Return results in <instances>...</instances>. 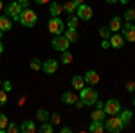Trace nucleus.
Here are the masks:
<instances>
[{
	"label": "nucleus",
	"instance_id": "nucleus-1",
	"mask_svg": "<svg viewBox=\"0 0 135 133\" xmlns=\"http://www.w3.org/2000/svg\"><path fill=\"white\" fill-rule=\"evenodd\" d=\"M18 22H20L23 27H34L36 23H38V14L34 13L32 9H22V13H20V16H18Z\"/></svg>",
	"mask_w": 135,
	"mask_h": 133
},
{
	"label": "nucleus",
	"instance_id": "nucleus-2",
	"mask_svg": "<svg viewBox=\"0 0 135 133\" xmlns=\"http://www.w3.org/2000/svg\"><path fill=\"white\" fill-rule=\"evenodd\" d=\"M79 99L83 101L85 106H92V104H95V101H97V92L94 90V88H90V86H86V88H81L79 90Z\"/></svg>",
	"mask_w": 135,
	"mask_h": 133
},
{
	"label": "nucleus",
	"instance_id": "nucleus-3",
	"mask_svg": "<svg viewBox=\"0 0 135 133\" xmlns=\"http://www.w3.org/2000/svg\"><path fill=\"white\" fill-rule=\"evenodd\" d=\"M123 128H124V124L121 121V117L112 115L108 121H104V130L110 133H119V131H123Z\"/></svg>",
	"mask_w": 135,
	"mask_h": 133
},
{
	"label": "nucleus",
	"instance_id": "nucleus-4",
	"mask_svg": "<svg viewBox=\"0 0 135 133\" xmlns=\"http://www.w3.org/2000/svg\"><path fill=\"white\" fill-rule=\"evenodd\" d=\"M47 29H49V32L51 34H63V31H65V23H63V20H60V16H52L51 20H49V25H47Z\"/></svg>",
	"mask_w": 135,
	"mask_h": 133
},
{
	"label": "nucleus",
	"instance_id": "nucleus-5",
	"mask_svg": "<svg viewBox=\"0 0 135 133\" xmlns=\"http://www.w3.org/2000/svg\"><path fill=\"white\" fill-rule=\"evenodd\" d=\"M69 45H70V41L65 38V34H58V36L52 38V49H54V51L65 52L69 49Z\"/></svg>",
	"mask_w": 135,
	"mask_h": 133
},
{
	"label": "nucleus",
	"instance_id": "nucleus-6",
	"mask_svg": "<svg viewBox=\"0 0 135 133\" xmlns=\"http://www.w3.org/2000/svg\"><path fill=\"white\" fill-rule=\"evenodd\" d=\"M76 13H78V18H79V20H85V22L92 20V16H94V9L90 6H86V4H79L78 9H76Z\"/></svg>",
	"mask_w": 135,
	"mask_h": 133
},
{
	"label": "nucleus",
	"instance_id": "nucleus-7",
	"mask_svg": "<svg viewBox=\"0 0 135 133\" xmlns=\"http://www.w3.org/2000/svg\"><path fill=\"white\" fill-rule=\"evenodd\" d=\"M20 13H22L20 2H11L9 6H6V14H7L9 18H13V20H18Z\"/></svg>",
	"mask_w": 135,
	"mask_h": 133
},
{
	"label": "nucleus",
	"instance_id": "nucleus-8",
	"mask_svg": "<svg viewBox=\"0 0 135 133\" xmlns=\"http://www.w3.org/2000/svg\"><path fill=\"white\" fill-rule=\"evenodd\" d=\"M103 110H104V113H108V115H115V113L121 112V102L117 101V99H110V101L104 102Z\"/></svg>",
	"mask_w": 135,
	"mask_h": 133
},
{
	"label": "nucleus",
	"instance_id": "nucleus-9",
	"mask_svg": "<svg viewBox=\"0 0 135 133\" xmlns=\"http://www.w3.org/2000/svg\"><path fill=\"white\" fill-rule=\"evenodd\" d=\"M121 31H123V36H124L126 41H135V23L126 22L124 25L121 27Z\"/></svg>",
	"mask_w": 135,
	"mask_h": 133
},
{
	"label": "nucleus",
	"instance_id": "nucleus-10",
	"mask_svg": "<svg viewBox=\"0 0 135 133\" xmlns=\"http://www.w3.org/2000/svg\"><path fill=\"white\" fill-rule=\"evenodd\" d=\"M110 41V47H114V49H121L123 45H124V36L123 34H119V32H112V36L108 38Z\"/></svg>",
	"mask_w": 135,
	"mask_h": 133
},
{
	"label": "nucleus",
	"instance_id": "nucleus-11",
	"mask_svg": "<svg viewBox=\"0 0 135 133\" xmlns=\"http://www.w3.org/2000/svg\"><path fill=\"white\" fill-rule=\"evenodd\" d=\"M42 68H43V72L45 74H54V72L58 70V61L56 60H47V61H43L42 63Z\"/></svg>",
	"mask_w": 135,
	"mask_h": 133
},
{
	"label": "nucleus",
	"instance_id": "nucleus-12",
	"mask_svg": "<svg viewBox=\"0 0 135 133\" xmlns=\"http://www.w3.org/2000/svg\"><path fill=\"white\" fill-rule=\"evenodd\" d=\"M83 77H85V81L90 83V85H97V83H99V74L95 70H86Z\"/></svg>",
	"mask_w": 135,
	"mask_h": 133
},
{
	"label": "nucleus",
	"instance_id": "nucleus-13",
	"mask_svg": "<svg viewBox=\"0 0 135 133\" xmlns=\"http://www.w3.org/2000/svg\"><path fill=\"white\" fill-rule=\"evenodd\" d=\"M11 27H13V22L7 14H0V29L6 32V31H11Z\"/></svg>",
	"mask_w": 135,
	"mask_h": 133
},
{
	"label": "nucleus",
	"instance_id": "nucleus-14",
	"mask_svg": "<svg viewBox=\"0 0 135 133\" xmlns=\"http://www.w3.org/2000/svg\"><path fill=\"white\" fill-rule=\"evenodd\" d=\"M88 131H90V133H103L104 131L103 121H92V124L88 126Z\"/></svg>",
	"mask_w": 135,
	"mask_h": 133
},
{
	"label": "nucleus",
	"instance_id": "nucleus-15",
	"mask_svg": "<svg viewBox=\"0 0 135 133\" xmlns=\"http://www.w3.org/2000/svg\"><path fill=\"white\" fill-rule=\"evenodd\" d=\"M121 27H123V22H121V18H119V16H114V18L110 20L108 29H110L112 32H119V31H121Z\"/></svg>",
	"mask_w": 135,
	"mask_h": 133
},
{
	"label": "nucleus",
	"instance_id": "nucleus-16",
	"mask_svg": "<svg viewBox=\"0 0 135 133\" xmlns=\"http://www.w3.org/2000/svg\"><path fill=\"white\" fill-rule=\"evenodd\" d=\"M61 101L65 102V104H76V101H78V97H76V93L74 92H63V95H61Z\"/></svg>",
	"mask_w": 135,
	"mask_h": 133
},
{
	"label": "nucleus",
	"instance_id": "nucleus-17",
	"mask_svg": "<svg viewBox=\"0 0 135 133\" xmlns=\"http://www.w3.org/2000/svg\"><path fill=\"white\" fill-rule=\"evenodd\" d=\"M20 131L22 133H34L36 131V126H34L32 121H23L22 126H20Z\"/></svg>",
	"mask_w": 135,
	"mask_h": 133
},
{
	"label": "nucleus",
	"instance_id": "nucleus-18",
	"mask_svg": "<svg viewBox=\"0 0 135 133\" xmlns=\"http://www.w3.org/2000/svg\"><path fill=\"white\" fill-rule=\"evenodd\" d=\"M72 86H74V90L79 92V90L85 86V77L83 76H74L72 77Z\"/></svg>",
	"mask_w": 135,
	"mask_h": 133
},
{
	"label": "nucleus",
	"instance_id": "nucleus-19",
	"mask_svg": "<svg viewBox=\"0 0 135 133\" xmlns=\"http://www.w3.org/2000/svg\"><path fill=\"white\" fill-rule=\"evenodd\" d=\"M49 11H51V16H60V14L63 13V6H60V4L54 0V2L51 4V9Z\"/></svg>",
	"mask_w": 135,
	"mask_h": 133
},
{
	"label": "nucleus",
	"instance_id": "nucleus-20",
	"mask_svg": "<svg viewBox=\"0 0 135 133\" xmlns=\"http://www.w3.org/2000/svg\"><path fill=\"white\" fill-rule=\"evenodd\" d=\"M36 119H38L40 122H47V121L51 119V113L42 108V110H38V112H36Z\"/></svg>",
	"mask_w": 135,
	"mask_h": 133
},
{
	"label": "nucleus",
	"instance_id": "nucleus-21",
	"mask_svg": "<svg viewBox=\"0 0 135 133\" xmlns=\"http://www.w3.org/2000/svg\"><path fill=\"white\" fill-rule=\"evenodd\" d=\"M121 113V115H119V117H121V121H123V124H130V121H132V117H133V113L130 112V110H123V112H119Z\"/></svg>",
	"mask_w": 135,
	"mask_h": 133
},
{
	"label": "nucleus",
	"instance_id": "nucleus-22",
	"mask_svg": "<svg viewBox=\"0 0 135 133\" xmlns=\"http://www.w3.org/2000/svg\"><path fill=\"white\" fill-rule=\"evenodd\" d=\"M38 131L40 133H52L54 131V124L49 122V121H47V122H42V126L38 128Z\"/></svg>",
	"mask_w": 135,
	"mask_h": 133
},
{
	"label": "nucleus",
	"instance_id": "nucleus-23",
	"mask_svg": "<svg viewBox=\"0 0 135 133\" xmlns=\"http://www.w3.org/2000/svg\"><path fill=\"white\" fill-rule=\"evenodd\" d=\"M92 121H104V110L103 108H97V110H94L92 112Z\"/></svg>",
	"mask_w": 135,
	"mask_h": 133
},
{
	"label": "nucleus",
	"instance_id": "nucleus-24",
	"mask_svg": "<svg viewBox=\"0 0 135 133\" xmlns=\"http://www.w3.org/2000/svg\"><path fill=\"white\" fill-rule=\"evenodd\" d=\"M63 34H65V38H67V40L69 41H78V38H79V36H78V31H76V29H69V31L67 32H63Z\"/></svg>",
	"mask_w": 135,
	"mask_h": 133
},
{
	"label": "nucleus",
	"instance_id": "nucleus-25",
	"mask_svg": "<svg viewBox=\"0 0 135 133\" xmlns=\"http://www.w3.org/2000/svg\"><path fill=\"white\" fill-rule=\"evenodd\" d=\"M78 9V4L76 2H67V4H63V11H67L69 14H74Z\"/></svg>",
	"mask_w": 135,
	"mask_h": 133
},
{
	"label": "nucleus",
	"instance_id": "nucleus-26",
	"mask_svg": "<svg viewBox=\"0 0 135 133\" xmlns=\"http://www.w3.org/2000/svg\"><path fill=\"white\" fill-rule=\"evenodd\" d=\"M78 22H79V18L74 16V14H70V16L67 18V27H69V29H78Z\"/></svg>",
	"mask_w": 135,
	"mask_h": 133
},
{
	"label": "nucleus",
	"instance_id": "nucleus-27",
	"mask_svg": "<svg viewBox=\"0 0 135 133\" xmlns=\"http://www.w3.org/2000/svg\"><path fill=\"white\" fill-rule=\"evenodd\" d=\"M29 67H31L32 70H42V61H40V60H38V58H32L31 61H29Z\"/></svg>",
	"mask_w": 135,
	"mask_h": 133
},
{
	"label": "nucleus",
	"instance_id": "nucleus-28",
	"mask_svg": "<svg viewBox=\"0 0 135 133\" xmlns=\"http://www.w3.org/2000/svg\"><path fill=\"white\" fill-rule=\"evenodd\" d=\"M7 115H4V113H0V133H6V128H7Z\"/></svg>",
	"mask_w": 135,
	"mask_h": 133
},
{
	"label": "nucleus",
	"instance_id": "nucleus-29",
	"mask_svg": "<svg viewBox=\"0 0 135 133\" xmlns=\"http://www.w3.org/2000/svg\"><path fill=\"white\" fill-rule=\"evenodd\" d=\"M99 36H101L103 40H108V38L112 36V31H110L108 27H101V29H99Z\"/></svg>",
	"mask_w": 135,
	"mask_h": 133
},
{
	"label": "nucleus",
	"instance_id": "nucleus-30",
	"mask_svg": "<svg viewBox=\"0 0 135 133\" xmlns=\"http://www.w3.org/2000/svg\"><path fill=\"white\" fill-rule=\"evenodd\" d=\"M63 56H61V63H65V65H69V63H72V54H70V52L69 51H65V52H61Z\"/></svg>",
	"mask_w": 135,
	"mask_h": 133
},
{
	"label": "nucleus",
	"instance_id": "nucleus-31",
	"mask_svg": "<svg viewBox=\"0 0 135 133\" xmlns=\"http://www.w3.org/2000/svg\"><path fill=\"white\" fill-rule=\"evenodd\" d=\"M124 20H126V22H133V20H135V9H126Z\"/></svg>",
	"mask_w": 135,
	"mask_h": 133
},
{
	"label": "nucleus",
	"instance_id": "nucleus-32",
	"mask_svg": "<svg viewBox=\"0 0 135 133\" xmlns=\"http://www.w3.org/2000/svg\"><path fill=\"white\" fill-rule=\"evenodd\" d=\"M16 131H20V128H18L16 124H13V122H7V128H6V133H16Z\"/></svg>",
	"mask_w": 135,
	"mask_h": 133
},
{
	"label": "nucleus",
	"instance_id": "nucleus-33",
	"mask_svg": "<svg viewBox=\"0 0 135 133\" xmlns=\"http://www.w3.org/2000/svg\"><path fill=\"white\" fill-rule=\"evenodd\" d=\"M49 122H52L54 126H56V124H60V122H61V117H60V113H52L51 119H49Z\"/></svg>",
	"mask_w": 135,
	"mask_h": 133
},
{
	"label": "nucleus",
	"instance_id": "nucleus-34",
	"mask_svg": "<svg viewBox=\"0 0 135 133\" xmlns=\"http://www.w3.org/2000/svg\"><path fill=\"white\" fill-rule=\"evenodd\" d=\"M6 102H7V92L4 88H0V106L6 104Z\"/></svg>",
	"mask_w": 135,
	"mask_h": 133
},
{
	"label": "nucleus",
	"instance_id": "nucleus-35",
	"mask_svg": "<svg viewBox=\"0 0 135 133\" xmlns=\"http://www.w3.org/2000/svg\"><path fill=\"white\" fill-rule=\"evenodd\" d=\"M2 88H4L6 92H11V88H13V85H11V81H4V83H2Z\"/></svg>",
	"mask_w": 135,
	"mask_h": 133
},
{
	"label": "nucleus",
	"instance_id": "nucleus-36",
	"mask_svg": "<svg viewBox=\"0 0 135 133\" xmlns=\"http://www.w3.org/2000/svg\"><path fill=\"white\" fill-rule=\"evenodd\" d=\"M126 90H128V92H135V83L133 81H128V83H126Z\"/></svg>",
	"mask_w": 135,
	"mask_h": 133
},
{
	"label": "nucleus",
	"instance_id": "nucleus-37",
	"mask_svg": "<svg viewBox=\"0 0 135 133\" xmlns=\"http://www.w3.org/2000/svg\"><path fill=\"white\" fill-rule=\"evenodd\" d=\"M101 47H103V49H108V47H110V41H108V40H103Z\"/></svg>",
	"mask_w": 135,
	"mask_h": 133
},
{
	"label": "nucleus",
	"instance_id": "nucleus-38",
	"mask_svg": "<svg viewBox=\"0 0 135 133\" xmlns=\"http://www.w3.org/2000/svg\"><path fill=\"white\" fill-rule=\"evenodd\" d=\"M60 131H61V133H69V131H72V130H70V128H67V126H65V128H61V130H60Z\"/></svg>",
	"mask_w": 135,
	"mask_h": 133
},
{
	"label": "nucleus",
	"instance_id": "nucleus-39",
	"mask_svg": "<svg viewBox=\"0 0 135 133\" xmlns=\"http://www.w3.org/2000/svg\"><path fill=\"white\" fill-rule=\"evenodd\" d=\"M34 2H36V4H40V6H42V4H47V2H51V0H34Z\"/></svg>",
	"mask_w": 135,
	"mask_h": 133
},
{
	"label": "nucleus",
	"instance_id": "nucleus-40",
	"mask_svg": "<svg viewBox=\"0 0 135 133\" xmlns=\"http://www.w3.org/2000/svg\"><path fill=\"white\" fill-rule=\"evenodd\" d=\"M72 2H76L78 6H79V4H85V0H72Z\"/></svg>",
	"mask_w": 135,
	"mask_h": 133
},
{
	"label": "nucleus",
	"instance_id": "nucleus-41",
	"mask_svg": "<svg viewBox=\"0 0 135 133\" xmlns=\"http://www.w3.org/2000/svg\"><path fill=\"white\" fill-rule=\"evenodd\" d=\"M108 4H115V2H119V0H106Z\"/></svg>",
	"mask_w": 135,
	"mask_h": 133
},
{
	"label": "nucleus",
	"instance_id": "nucleus-42",
	"mask_svg": "<svg viewBox=\"0 0 135 133\" xmlns=\"http://www.w3.org/2000/svg\"><path fill=\"white\" fill-rule=\"evenodd\" d=\"M4 52V45H2V41H0V54Z\"/></svg>",
	"mask_w": 135,
	"mask_h": 133
},
{
	"label": "nucleus",
	"instance_id": "nucleus-43",
	"mask_svg": "<svg viewBox=\"0 0 135 133\" xmlns=\"http://www.w3.org/2000/svg\"><path fill=\"white\" fill-rule=\"evenodd\" d=\"M119 2H121V4H128V0H119Z\"/></svg>",
	"mask_w": 135,
	"mask_h": 133
},
{
	"label": "nucleus",
	"instance_id": "nucleus-44",
	"mask_svg": "<svg viewBox=\"0 0 135 133\" xmlns=\"http://www.w3.org/2000/svg\"><path fill=\"white\" fill-rule=\"evenodd\" d=\"M2 32H4V31H2V29H0V40H2V36H4V34H2Z\"/></svg>",
	"mask_w": 135,
	"mask_h": 133
},
{
	"label": "nucleus",
	"instance_id": "nucleus-45",
	"mask_svg": "<svg viewBox=\"0 0 135 133\" xmlns=\"http://www.w3.org/2000/svg\"><path fill=\"white\" fill-rule=\"evenodd\" d=\"M16 2H20V4H22V2H29V0H16Z\"/></svg>",
	"mask_w": 135,
	"mask_h": 133
},
{
	"label": "nucleus",
	"instance_id": "nucleus-46",
	"mask_svg": "<svg viewBox=\"0 0 135 133\" xmlns=\"http://www.w3.org/2000/svg\"><path fill=\"white\" fill-rule=\"evenodd\" d=\"M2 7H4V4H2V0H0V9H2Z\"/></svg>",
	"mask_w": 135,
	"mask_h": 133
},
{
	"label": "nucleus",
	"instance_id": "nucleus-47",
	"mask_svg": "<svg viewBox=\"0 0 135 133\" xmlns=\"http://www.w3.org/2000/svg\"><path fill=\"white\" fill-rule=\"evenodd\" d=\"M2 83H4V81H2V79H0V88H2Z\"/></svg>",
	"mask_w": 135,
	"mask_h": 133
},
{
	"label": "nucleus",
	"instance_id": "nucleus-48",
	"mask_svg": "<svg viewBox=\"0 0 135 133\" xmlns=\"http://www.w3.org/2000/svg\"><path fill=\"white\" fill-rule=\"evenodd\" d=\"M133 106H135V97H133Z\"/></svg>",
	"mask_w": 135,
	"mask_h": 133
}]
</instances>
